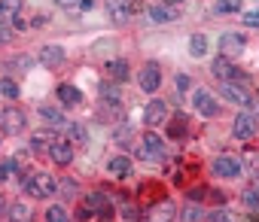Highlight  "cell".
I'll return each instance as SVG.
<instances>
[{
    "mask_svg": "<svg viewBox=\"0 0 259 222\" xmlns=\"http://www.w3.org/2000/svg\"><path fill=\"white\" fill-rule=\"evenodd\" d=\"M22 186H25V192H28L31 198H37V201H43V198H49V195H55V192H58V186H55V177H49V174L22 177Z\"/></svg>",
    "mask_w": 259,
    "mask_h": 222,
    "instance_id": "6da1fadb",
    "label": "cell"
},
{
    "mask_svg": "<svg viewBox=\"0 0 259 222\" xmlns=\"http://www.w3.org/2000/svg\"><path fill=\"white\" fill-rule=\"evenodd\" d=\"M0 128H4L7 137L25 134V113H22V109H16V106H7L4 113H0Z\"/></svg>",
    "mask_w": 259,
    "mask_h": 222,
    "instance_id": "7a4b0ae2",
    "label": "cell"
},
{
    "mask_svg": "<svg viewBox=\"0 0 259 222\" xmlns=\"http://www.w3.org/2000/svg\"><path fill=\"white\" fill-rule=\"evenodd\" d=\"M232 137H238L241 143L256 137V116L253 113H238L235 122H232Z\"/></svg>",
    "mask_w": 259,
    "mask_h": 222,
    "instance_id": "3957f363",
    "label": "cell"
},
{
    "mask_svg": "<svg viewBox=\"0 0 259 222\" xmlns=\"http://www.w3.org/2000/svg\"><path fill=\"white\" fill-rule=\"evenodd\" d=\"M192 103H195V113H201V116H217L220 113V103L213 100V94L207 91V88H195V94H192Z\"/></svg>",
    "mask_w": 259,
    "mask_h": 222,
    "instance_id": "277c9868",
    "label": "cell"
},
{
    "mask_svg": "<svg viewBox=\"0 0 259 222\" xmlns=\"http://www.w3.org/2000/svg\"><path fill=\"white\" fill-rule=\"evenodd\" d=\"M247 49V37L244 34H235V31H229V34H223L220 37V52L226 55V58H232V55H241Z\"/></svg>",
    "mask_w": 259,
    "mask_h": 222,
    "instance_id": "5b68a950",
    "label": "cell"
},
{
    "mask_svg": "<svg viewBox=\"0 0 259 222\" xmlns=\"http://www.w3.org/2000/svg\"><path fill=\"white\" fill-rule=\"evenodd\" d=\"M141 158H147V161H162V158H165V143H162L156 134H147L144 143H141Z\"/></svg>",
    "mask_w": 259,
    "mask_h": 222,
    "instance_id": "8992f818",
    "label": "cell"
},
{
    "mask_svg": "<svg viewBox=\"0 0 259 222\" xmlns=\"http://www.w3.org/2000/svg\"><path fill=\"white\" fill-rule=\"evenodd\" d=\"M213 174L217 177H226V180H232V177H238L241 174V161L235 158V155H220V158H213Z\"/></svg>",
    "mask_w": 259,
    "mask_h": 222,
    "instance_id": "52a82bcc",
    "label": "cell"
},
{
    "mask_svg": "<svg viewBox=\"0 0 259 222\" xmlns=\"http://www.w3.org/2000/svg\"><path fill=\"white\" fill-rule=\"evenodd\" d=\"M220 94H223L226 100H232V103H241V106L250 103V91H247L241 82H223V85H220Z\"/></svg>",
    "mask_w": 259,
    "mask_h": 222,
    "instance_id": "ba28073f",
    "label": "cell"
},
{
    "mask_svg": "<svg viewBox=\"0 0 259 222\" xmlns=\"http://www.w3.org/2000/svg\"><path fill=\"white\" fill-rule=\"evenodd\" d=\"M92 213H110V201H107L104 192H92V195H85L82 216H92Z\"/></svg>",
    "mask_w": 259,
    "mask_h": 222,
    "instance_id": "9c48e42d",
    "label": "cell"
},
{
    "mask_svg": "<svg viewBox=\"0 0 259 222\" xmlns=\"http://www.w3.org/2000/svg\"><path fill=\"white\" fill-rule=\"evenodd\" d=\"M159 85H162V70H159V64H147L144 73H141V88H144V91H159Z\"/></svg>",
    "mask_w": 259,
    "mask_h": 222,
    "instance_id": "30bf717a",
    "label": "cell"
},
{
    "mask_svg": "<svg viewBox=\"0 0 259 222\" xmlns=\"http://www.w3.org/2000/svg\"><path fill=\"white\" fill-rule=\"evenodd\" d=\"M171 219H174V204H171V201L156 204V207L147 210V216H144V222H171Z\"/></svg>",
    "mask_w": 259,
    "mask_h": 222,
    "instance_id": "8fae6325",
    "label": "cell"
},
{
    "mask_svg": "<svg viewBox=\"0 0 259 222\" xmlns=\"http://www.w3.org/2000/svg\"><path fill=\"white\" fill-rule=\"evenodd\" d=\"M210 70H213V76H217V79H223V82H241V73H238L226 58H217V64H213Z\"/></svg>",
    "mask_w": 259,
    "mask_h": 222,
    "instance_id": "7c38bea8",
    "label": "cell"
},
{
    "mask_svg": "<svg viewBox=\"0 0 259 222\" xmlns=\"http://www.w3.org/2000/svg\"><path fill=\"white\" fill-rule=\"evenodd\" d=\"M165 113H168L165 100H150L144 109V119H147V125H159V122H165Z\"/></svg>",
    "mask_w": 259,
    "mask_h": 222,
    "instance_id": "4fadbf2b",
    "label": "cell"
},
{
    "mask_svg": "<svg viewBox=\"0 0 259 222\" xmlns=\"http://www.w3.org/2000/svg\"><path fill=\"white\" fill-rule=\"evenodd\" d=\"M40 64H46V67L64 64V49H58V46H43V49H40Z\"/></svg>",
    "mask_w": 259,
    "mask_h": 222,
    "instance_id": "5bb4252c",
    "label": "cell"
},
{
    "mask_svg": "<svg viewBox=\"0 0 259 222\" xmlns=\"http://www.w3.org/2000/svg\"><path fill=\"white\" fill-rule=\"evenodd\" d=\"M55 143H58V140H55L52 131H49V134H46V131H37V134L31 137V149H34V152H52Z\"/></svg>",
    "mask_w": 259,
    "mask_h": 222,
    "instance_id": "9a60e30c",
    "label": "cell"
},
{
    "mask_svg": "<svg viewBox=\"0 0 259 222\" xmlns=\"http://www.w3.org/2000/svg\"><path fill=\"white\" fill-rule=\"evenodd\" d=\"M98 91H101V100H104L107 106H113V109H116V106H122V91H119V88H113L110 82L98 85Z\"/></svg>",
    "mask_w": 259,
    "mask_h": 222,
    "instance_id": "2e32d148",
    "label": "cell"
},
{
    "mask_svg": "<svg viewBox=\"0 0 259 222\" xmlns=\"http://www.w3.org/2000/svg\"><path fill=\"white\" fill-rule=\"evenodd\" d=\"M49 158H52L55 164H70V161H73V146H70V143H55L52 152H49Z\"/></svg>",
    "mask_w": 259,
    "mask_h": 222,
    "instance_id": "e0dca14e",
    "label": "cell"
},
{
    "mask_svg": "<svg viewBox=\"0 0 259 222\" xmlns=\"http://www.w3.org/2000/svg\"><path fill=\"white\" fill-rule=\"evenodd\" d=\"M107 10H110V16L116 22H125L132 16V4H128V0H107Z\"/></svg>",
    "mask_w": 259,
    "mask_h": 222,
    "instance_id": "ac0fdd59",
    "label": "cell"
},
{
    "mask_svg": "<svg viewBox=\"0 0 259 222\" xmlns=\"http://www.w3.org/2000/svg\"><path fill=\"white\" fill-rule=\"evenodd\" d=\"M58 97H61V103L64 106H76L79 100H82V94H79V88H73V85H58Z\"/></svg>",
    "mask_w": 259,
    "mask_h": 222,
    "instance_id": "d6986e66",
    "label": "cell"
},
{
    "mask_svg": "<svg viewBox=\"0 0 259 222\" xmlns=\"http://www.w3.org/2000/svg\"><path fill=\"white\" fill-rule=\"evenodd\" d=\"M189 55H195V58L207 55V37L204 34H192L189 37Z\"/></svg>",
    "mask_w": 259,
    "mask_h": 222,
    "instance_id": "ffe728a7",
    "label": "cell"
},
{
    "mask_svg": "<svg viewBox=\"0 0 259 222\" xmlns=\"http://www.w3.org/2000/svg\"><path fill=\"white\" fill-rule=\"evenodd\" d=\"M110 174H119V177H125L128 171H132V158L128 155H116V158H110Z\"/></svg>",
    "mask_w": 259,
    "mask_h": 222,
    "instance_id": "44dd1931",
    "label": "cell"
},
{
    "mask_svg": "<svg viewBox=\"0 0 259 222\" xmlns=\"http://www.w3.org/2000/svg\"><path fill=\"white\" fill-rule=\"evenodd\" d=\"M150 19H153L156 25H165V22H174V19H177V13H174V10H168V7H153V10H150Z\"/></svg>",
    "mask_w": 259,
    "mask_h": 222,
    "instance_id": "7402d4cb",
    "label": "cell"
},
{
    "mask_svg": "<svg viewBox=\"0 0 259 222\" xmlns=\"http://www.w3.org/2000/svg\"><path fill=\"white\" fill-rule=\"evenodd\" d=\"M107 73H110V79L125 82V79H128V64H125V61H110V64H107Z\"/></svg>",
    "mask_w": 259,
    "mask_h": 222,
    "instance_id": "603a6c76",
    "label": "cell"
},
{
    "mask_svg": "<svg viewBox=\"0 0 259 222\" xmlns=\"http://www.w3.org/2000/svg\"><path fill=\"white\" fill-rule=\"evenodd\" d=\"M0 7H4V13H0V19H4V22H10V19H16L19 13H22V0H4V4H0Z\"/></svg>",
    "mask_w": 259,
    "mask_h": 222,
    "instance_id": "cb8c5ba5",
    "label": "cell"
},
{
    "mask_svg": "<svg viewBox=\"0 0 259 222\" xmlns=\"http://www.w3.org/2000/svg\"><path fill=\"white\" fill-rule=\"evenodd\" d=\"M28 219H31V207L28 204L19 201V204L10 207V222H28Z\"/></svg>",
    "mask_w": 259,
    "mask_h": 222,
    "instance_id": "d4e9b609",
    "label": "cell"
},
{
    "mask_svg": "<svg viewBox=\"0 0 259 222\" xmlns=\"http://www.w3.org/2000/svg\"><path fill=\"white\" fill-rule=\"evenodd\" d=\"M0 91H4V97H7V100H16V97H19V85H16L10 76L0 79Z\"/></svg>",
    "mask_w": 259,
    "mask_h": 222,
    "instance_id": "484cf974",
    "label": "cell"
},
{
    "mask_svg": "<svg viewBox=\"0 0 259 222\" xmlns=\"http://www.w3.org/2000/svg\"><path fill=\"white\" fill-rule=\"evenodd\" d=\"M46 222H67V210H64L61 204H52V207L46 210Z\"/></svg>",
    "mask_w": 259,
    "mask_h": 222,
    "instance_id": "4316f807",
    "label": "cell"
},
{
    "mask_svg": "<svg viewBox=\"0 0 259 222\" xmlns=\"http://www.w3.org/2000/svg\"><path fill=\"white\" fill-rule=\"evenodd\" d=\"M40 116H43L49 125H61V113H58L55 106H40Z\"/></svg>",
    "mask_w": 259,
    "mask_h": 222,
    "instance_id": "83f0119b",
    "label": "cell"
},
{
    "mask_svg": "<svg viewBox=\"0 0 259 222\" xmlns=\"http://www.w3.org/2000/svg\"><path fill=\"white\" fill-rule=\"evenodd\" d=\"M241 0H217V13H238Z\"/></svg>",
    "mask_w": 259,
    "mask_h": 222,
    "instance_id": "f1b7e54d",
    "label": "cell"
},
{
    "mask_svg": "<svg viewBox=\"0 0 259 222\" xmlns=\"http://www.w3.org/2000/svg\"><path fill=\"white\" fill-rule=\"evenodd\" d=\"M204 213H201V207H195V204H189L186 210H183V222H198Z\"/></svg>",
    "mask_w": 259,
    "mask_h": 222,
    "instance_id": "f546056e",
    "label": "cell"
},
{
    "mask_svg": "<svg viewBox=\"0 0 259 222\" xmlns=\"http://www.w3.org/2000/svg\"><path fill=\"white\" fill-rule=\"evenodd\" d=\"M241 201H244L247 207H259V192H256V189H247V192L241 195Z\"/></svg>",
    "mask_w": 259,
    "mask_h": 222,
    "instance_id": "4dcf8cb0",
    "label": "cell"
},
{
    "mask_svg": "<svg viewBox=\"0 0 259 222\" xmlns=\"http://www.w3.org/2000/svg\"><path fill=\"white\" fill-rule=\"evenodd\" d=\"M16 171H19V164H16V158H7V161H4V180H10V177H13Z\"/></svg>",
    "mask_w": 259,
    "mask_h": 222,
    "instance_id": "1f68e13d",
    "label": "cell"
},
{
    "mask_svg": "<svg viewBox=\"0 0 259 222\" xmlns=\"http://www.w3.org/2000/svg\"><path fill=\"white\" fill-rule=\"evenodd\" d=\"M241 19H244V25H250V28H259V10H253V13H244Z\"/></svg>",
    "mask_w": 259,
    "mask_h": 222,
    "instance_id": "d6a6232c",
    "label": "cell"
},
{
    "mask_svg": "<svg viewBox=\"0 0 259 222\" xmlns=\"http://www.w3.org/2000/svg\"><path fill=\"white\" fill-rule=\"evenodd\" d=\"M55 4H58L61 10H79V7H82V0H55Z\"/></svg>",
    "mask_w": 259,
    "mask_h": 222,
    "instance_id": "836d02e7",
    "label": "cell"
},
{
    "mask_svg": "<svg viewBox=\"0 0 259 222\" xmlns=\"http://www.w3.org/2000/svg\"><path fill=\"white\" fill-rule=\"evenodd\" d=\"M70 137L73 140H85V128L82 125H70Z\"/></svg>",
    "mask_w": 259,
    "mask_h": 222,
    "instance_id": "e575fe53",
    "label": "cell"
},
{
    "mask_svg": "<svg viewBox=\"0 0 259 222\" xmlns=\"http://www.w3.org/2000/svg\"><path fill=\"white\" fill-rule=\"evenodd\" d=\"M61 189H64V195H76V180H64Z\"/></svg>",
    "mask_w": 259,
    "mask_h": 222,
    "instance_id": "d590c367",
    "label": "cell"
},
{
    "mask_svg": "<svg viewBox=\"0 0 259 222\" xmlns=\"http://www.w3.org/2000/svg\"><path fill=\"white\" fill-rule=\"evenodd\" d=\"M210 222H229V216L223 210H217V213H210Z\"/></svg>",
    "mask_w": 259,
    "mask_h": 222,
    "instance_id": "8d00e7d4",
    "label": "cell"
},
{
    "mask_svg": "<svg viewBox=\"0 0 259 222\" xmlns=\"http://www.w3.org/2000/svg\"><path fill=\"white\" fill-rule=\"evenodd\" d=\"M128 4H132V13H141L144 10V0H128Z\"/></svg>",
    "mask_w": 259,
    "mask_h": 222,
    "instance_id": "74e56055",
    "label": "cell"
},
{
    "mask_svg": "<svg viewBox=\"0 0 259 222\" xmlns=\"http://www.w3.org/2000/svg\"><path fill=\"white\" fill-rule=\"evenodd\" d=\"M177 85H180V91H186L189 88V76H177Z\"/></svg>",
    "mask_w": 259,
    "mask_h": 222,
    "instance_id": "f35d334b",
    "label": "cell"
},
{
    "mask_svg": "<svg viewBox=\"0 0 259 222\" xmlns=\"http://www.w3.org/2000/svg\"><path fill=\"white\" fill-rule=\"evenodd\" d=\"M168 4H180V0H168Z\"/></svg>",
    "mask_w": 259,
    "mask_h": 222,
    "instance_id": "ab89813d",
    "label": "cell"
}]
</instances>
